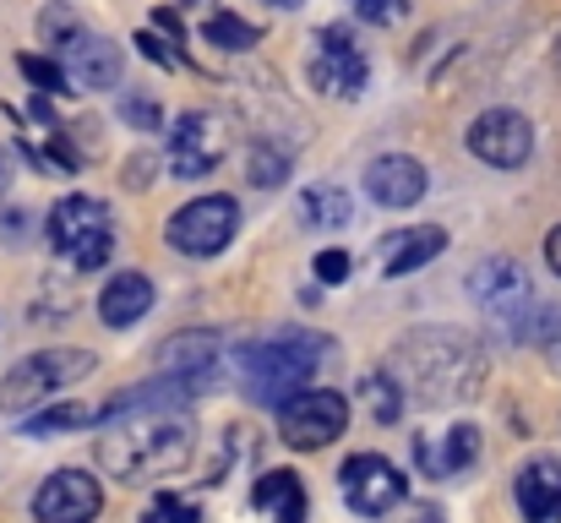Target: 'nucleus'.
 Here are the masks:
<instances>
[{
    "label": "nucleus",
    "instance_id": "obj_1",
    "mask_svg": "<svg viewBox=\"0 0 561 523\" xmlns=\"http://www.w3.org/2000/svg\"><path fill=\"white\" fill-rule=\"evenodd\" d=\"M99 469L121 486H153L181 475L196 453V425L186 420V409H131L115 414L104 425V436L93 442Z\"/></svg>",
    "mask_w": 561,
    "mask_h": 523
},
{
    "label": "nucleus",
    "instance_id": "obj_2",
    "mask_svg": "<svg viewBox=\"0 0 561 523\" xmlns=\"http://www.w3.org/2000/svg\"><path fill=\"white\" fill-rule=\"evenodd\" d=\"M387 376L398 387H409L431 409L469 403L485 387V349L474 344L463 328H420V333H403L392 344Z\"/></svg>",
    "mask_w": 561,
    "mask_h": 523
},
{
    "label": "nucleus",
    "instance_id": "obj_3",
    "mask_svg": "<svg viewBox=\"0 0 561 523\" xmlns=\"http://www.w3.org/2000/svg\"><path fill=\"white\" fill-rule=\"evenodd\" d=\"M328 354H333V339L306 333V328H278V333L251 339L234 360H240V382H245L251 403L278 409L289 393H300V387L322 371Z\"/></svg>",
    "mask_w": 561,
    "mask_h": 523
},
{
    "label": "nucleus",
    "instance_id": "obj_4",
    "mask_svg": "<svg viewBox=\"0 0 561 523\" xmlns=\"http://www.w3.org/2000/svg\"><path fill=\"white\" fill-rule=\"evenodd\" d=\"M49 246L77 273H99L115 257V224L99 196H60L49 207Z\"/></svg>",
    "mask_w": 561,
    "mask_h": 523
},
{
    "label": "nucleus",
    "instance_id": "obj_5",
    "mask_svg": "<svg viewBox=\"0 0 561 523\" xmlns=\"http://www.w3.org/2000/svg\"><path fill=\"white\" fill-rule=\"evenodd\" d=\"M93 349H38L27 360H16L5 376H0V414H22L66 387H77L88 371H93Z\"/></svg>",
    "mask_w": 561,
    "mask_h": 523
},
{
    "label": "nucleus",
    "instance_id": "obj_6",
    "mask_svg": "<svg viewBox=\"0 0 561 523\" xmlns=\"http://www.w3.org/2000/svg\"><path fill=\"white\" fill-rule=\"evenodd\" d=\"M469 295L474 306L485 311V322L502 333V339H529V322H535V289H529V273L513 262V257H485L474 273H469Z\"/></svg>",
    "mask_w": 561,
    "mask_h": 523
},
{
    "label": "nucleus",
    "instance_id": "obj_7",
    "mask_svg": "<svg viewBox=\"0 0 561 523\" xmlns=\"http://www.w3.org/2000/svg\"><path fill=\"white\" fill-rule=\"evenodd\" d=\"M350 425V398L333 387H300L278 403V436L295 453H317L328 442H339Z\"/></svg>",
    "mask_w": 561,
    "mask_h": 523
},
{
    "label": "nucleus",
    "instance_id": "obj_8",
    "mask_svg": "<svg viewBox=\"0 0 561 523\" xmlns=\"http://www.w3.org/2000/svg\"><path fill=\"white\" fill-rule=\"evenodd\" d=\"M224 154H229V132L213 115H202V110H186L170 126V137H164L170 180H202V174H213L224 164Z\"/></svg>",
    "mask_w": 561,
    "mask_h": 523
},
{
    "label": "nucleus",
    "instance_id": "obj_9",
    "mask_svg": "<svg viewBox=\"0 0 561 523\" xmlns=\"http://www.w3.org/2000/svg\"><path fill=\"white\" fill-rule=\"evenodd\" d=\"M311 82L322 93H339V99H360L366 82H371V60L355 38V27L333 22L317 33V60H311Z\"/></svg>",
    "mask_w": 561,
    "mask_h": 523
},
{
    "label": "nucleus",
    "instance_id": "obj_10",
    "mask_svg": "<svg viewBox=\"0 0 561 523\" xmlns=\"http://www.w3.org/2000/svg\"><path fill=\"white\" fill-rule=\"evenodd\" d=\"M240 229V202L234 196H196L170 218V246L186 257H218Z\"/></svg>",
    "mask_w": 561,
    "mask_h": 523
},
{
    "label": "nucleus",
    "instance_id": "obj_11",
    "mask_svg": "<svg viewBox=\"0 0 561 523\" xmlns=\"http://www.w3.org/2000/svg\"><path fill=\"white\" fill-rule=\"evenodd\" d=\"M339 486H344V502H350L360 519L392 513V508L403 502V491H409V480L398 475V464H387L381 453H355V458H344Z\"/></svg>",
    "mask_w": 561,
    "mask_h": 523
},
{
    "label": "nucleus",
    "instance_id": "obj_12",
    "mask_svg": "<svg viewBox=\"0 0 561 523\" xmlns=\"http://www.w3.org/2000/svg\"><path fill=\"white\" fill-rule=\"evenodd\" d=\"M463 137H469V154L485 159L491 170H518L535 154V126L518 110H485V115H474V126Z\"/></svg>",
    "mask_w": 561,
    "mask_h": 523
},
{
    "label": "nucleus",
    "instance_id": "obj_13",
    "mask_svg": "<svg viewBox=\"0 0 561 523\" xmlns=\"http://www.w3.org/2000/svg\"><path fill=\"white\" fill-rule=\"evenodd\" d=\"M99 513H104V491L82 469H55L33 497V519L38 523H93Z\"/></svg>",
    "mask_w": 561,
    "mask_h": 523
},
{
    "label": "nucleus",
    "instance_id": "obj_14",
    "mask_svg": "<svg viewBox=\"0 0 561 523\" xmlns=\"http://www.w3.org/2000/svg\"><path fill=\"white\" fill-rule=\"evenodd\" d=\"M60 60V77L66 82H77V88H88V93H99V88H115L121 82V66H126V55H121V44L115 38H104V33H77L66 49H55Z\"/></svg>",
    "mask_w": 561,
    "mask_h": 523
},
{
    "label": "nucleus",
    "instance_id": "obj_15",
    "mask_svg": "<svg viewBox=\"0 0 561 523\" xmlns=\"http://www.w3.org/2000/svg\"><path fill=\"white\" fill-rule=\"evenodd\" d=\"M218 333H175V339H164L159 354H153V365H159V376H170V382H191L196 393L202 387H213V376H218Z\"/></svg>",
    "mask_w": 561,
    "mask_h": 523
},
{
    "label": "nucleus",
    "instance_id": "obj_16",
    "mask_svg": "<svg viewBox=\"0 0 561 523\" xmlns=\"http://www.w3.org/2000/svg\"><path fill=\"white\" fill-rule=\"evenodd\" d=\"M447 251V229L436 224H414V229H392L376 240V268L387 278H403V273H420L425 262H436Z\"/></svg>",
    "mask_w": 561,
    "mask_h": 523
},
{
    "label": "nucleus",
    "instance_id": "obj_17",
    "mask_svg": "<svg viewBox=\"0 0 561 523\" xmlns=\"http://www.w3.org/2000/svg\"><path fill=\"white\" fill-rule=\"evenodd\" d=\"M425 185H431V174L409 154H387L366 170V191H371L376 207H414L425 196Z\"/></svg>",
    "mask_w": 561,
    "mask_h": 523
},
{
    "label": "nucleus",
    "instance_id": "obj_18",
    "mask_svg": "<svg viewBox=\"0 0 561 523\" xmlns=\"http://www.w3.org/2000/svg\"><path fill=\"white\" fill-rule=\"evenodd\" d=\"M518 513L529 523H561V458H535L513 480Z\"/></svg>",
    "mask_w": 561,
    "mask_h": 523
},
{
    "label": "nucleus",
    "instance_id": "obj_19",
    "mask_svg": "<svg viewBox=\"0 0 561 523\" xmlns=\"http://www.w3.org/2000/svg\"><path fill=\"white\" fill-rule=\"evenodd\" d=\"M153 311V284L142 273H115L99 295V322L104 328H137Z\"/></svg>",
    "mask_w": 561,
    "mask_h": 523
},
{
    "label": "nucleus",
    "instance_id": "obj_20",
    "mask_svg": "<svg viewBox=\"0 0 561 523\" xmlns=\"http://www.w3.org/2000/svg\"><path fill=\"white\" fill-rule=\"evenodd\" d=\"M251 508L267 513L273 523H306L311 497H306V486H300L295 469H267V475L256 480V491H251Z\"/></svg>",
    "mask_w": 561,
    "mask_h": 523
},
{
    "label": "nucleus",
    "instance_id": "obj_21",
    "mask_svg": "<svg viewBox=\"0 0 561 523\" xmlns=\"http://www.w3.org/2000/svg\"><path fill=\"white\" fill-rule=\"evenodd\" d=\"M474 458H480V425H453L442 453H431V447L414 436V464H420L431 480H453V475L474 469Z\"/></svg>",
    "mask_w": 561,
    "mask_h": 523
},
{
    "label": "nucleus",
    "instance_id": "obj_22",
    "mask_svg": "<svg viewBox=\"0 0 561 523\" xmlns=\"http://www.w3.org/2000/svg\"><path fill=\"white\" fill-rule=\"evenodd\" d=\"M355 218V202L344 185H306L300 191V224L306 229H344Z\"/></svg>",
    "mask_w": 561,
    "mask_h": 523
},
{
    "label": "nucleus",
    "instance_id": "obj_23",
    "mask_svg": "<svg viewBox=\"0 0 561 523\" xmlns=\"http://www.w3.org/2000/svg\"><path fill=\"white\" fill-rule=\"evenodd\" d=\"M360 393H366V409H371L376 425H398V420H403V409H409L403 387H398L387 371H371V376L360 382Z\"/></svg>",
    "mask_w": 561,
    "mask_h": 523
},
{
    "label": "nucleus",
    "instance_id": "obj_24",
    "mask_svg": "<svg viewBox=\"0 0 561 523\" xmlns=\"http://www.w3.org/2000/svg\"><path fill=\"white\" fill-rule=\"evenodd\" d=\"M99 414L88 409V403H55V409H38V414H27L22 420V436H60V431H82V425H93Z\"/></svg>",
    "mask_w": 561,
    "mask_h": 523
},
{
    "label": "nucleus",
    "instance_id": "obj_25",
    "mask_svg": "<svg viewBox=\"0 0 561 523\" xmlns=\"http://www.w3.org/2000/svg\"><path fill=\"white\" fill-rule=\"evenodd\" d=\"M77 33H88V22H82L66 0H55V5H44V11H38V38H44L49 49H66Z\"/></svg>",
    "mask_w": 561,
    "mask_h": 523
},
{
    "label": "nucleus",
    "instance_id": "obj_26",
    "mask_svg": "<svg viewBox=\"0 0 561 523\" xmlns=\"http://www.w3.org/2000/svg\"><path fill=\"white\" fill-rule=\"evenodd\" d=\"M202 38H207V44H218V49H229V55H240V49H251V44H256V27H251L245 16L218 11V16H207V22H202Z\"/></svg>",
    "mask_w": 561,
    "mask_h": 523
},
{
    "label": "nucleus",
    "instance_id": "obj_27",
    "mask_svg": "<svg viewBox=\"0 0 561 523\" xmlns=\"http://www.w3.org/2000/svg\"><path fill=\"white\" fill-rule=\"evenodd\" d=\"M529 339H535V349L546 354V365L561 376V306H535Z\"/></svg>",
    "mask_w": 561,
    "mask_h": 523
},
{
    "label": "nucleus",
    "instance_id": "obj_28",
    "mask_svg": "<svg viewBox=\"0 0 561 523\" xmlns=\"http://www.w3.org/2000/svg\"><path fill=\"white\" fill-rule=\"evenodd\" d=\"M245 174H251V185L273 191V185L289 174V154H284V148H267V143H251V154H245Z\"/></svg>",
    "mask_w": 561,
    "mask_h": 523
},
{
    "label": "nucleus",
    "instance_id": "obj_29",
    "mask_svg": "<svg viewBox=\"0 0 561 523\" xmlns=\"http://www.w3.org/2000/svg\"><path fill=\"white\" fill-rule=\"evenodd\" d=\"M115 115H121L131 132H164V110H159V99H148V93H121Z\"/></svg>",
    "mask_w": 561,
    "mask_h": 523
},
{
    "label": "nucleus",
    "instance_id": "obj_30",
    "mask_svg": "<svg viewBox=\"0 0 561 523\" xmlns=\"http://www.w3.org/2000/svg\"><path fill=\"white\" fill-rule=\"evenodd\" d=\"M16 71H22L27 82H38L44 93H66V77H60V66H55V60H38V55H16Z\"/></svg>",
    "mask_w": 561,
    "mask_h": 523
},
{
    "label": "nucleus",
    "instance_id": "obj_31",
    "mask_svg": "<svg viewBox=\"0 0 561 523\" xmlns=\"http://www.w3.org/2000/svg\"><path fill=\"white\" fill-rule=\"evenodd\" d=\"M27 240H33V213L0 207V246H27Z\"/></svg>",
    "mask_w": 561,
    "mask_h": 523
},
{
    "label": "nucleus",
    "instance_id": "obj_32",
    "mask_svg": "<svg viewBox=\"0 0 561 523\" xmlns=\"http://www.w3.org/2000/svg\"><path fill=\"white\" fill-rule=\"evenodd\" d=\"M142 523H202V519L191 513L181 497H159V502H153V508L142 513Z\"/></svg>",
    "mask_w": 561,
    "mask_h": 523
},
{
    "label": "nucleus",
    "instance_id": "obj_33",
    "mask_svg": "<svg viewBox=\"0 0 561 523\" xmlns=\"http://www.w3.org/2000/svg\"><path fill=\"white\" fill-rule=\"evenodd\" d=\"M350 262H355L350 251H322V257H317V278H322V284H344V278H350Z\"/></svg>",
    "mask_w": 561,
    "mask_h": 523
},
{
    "label": "nucleus",
    "instance_id": "obj_34",
    "mask_svg": "<svg viewBox=\"0 0 561 523\" xmlns=\"http://www.w3.org/2000/svg\"><path fill=\"white\" fill-rule=\"evenodd\" d=\"M355 11H360L366 22H387V16L403 11V0H355Z\"/></svg>",
    "mask_w": 561,
    "mask_h": 523
},
{
    "label": "nucleus",
    "instance_id": "obj_35",
    "mask_svg": "<svg viewBox=\"0 0 561 523\" xmlns=\"http://www.w3.org/2000/svg\"><path fill=\"white\" fill-rule=\"evenodd\" d=\"M137 44H142V55H148V60H159V66H175V49H170V44H159L153 33H137Z\"/></svg>",
    "mask_w": 561,
    "mask_h": 523
},
{
    "label": "nucleus",
    "instance_id": "obj_36",
    "mask_svg": "<svg viewBox=\"0 0 561 523\" xmlns=\"http://www.w3.org/2000/svg\"><path fill=\"white\" fill-rule=\"evenodd\" d=\"M546 262H551V273L561 278V224L551 229V235H546Z\"/></svg>",
    "mask_w": 561,
    "mask_h": 523
},
{
    "label": "nucleus",
    "instance_id": "obj_37",
    "mask_svg": "<svg viewBox=\"0 0 561 523\" xmlns=\"http://www.w3.org/2000/svg\"><path fill=\"white\" fill-rule=\"evenodd\" d=\"M11 180H16V170H11V154H5V148H0V196H5V191H11Z\"/></svg>",
    "mask_w": 561,
    "mask_h": 523
},
{
    "label": "nucleus",
    "instance_id": "obj_38",
    "mask_svg": "<svg viewBox=\"0 0 561 523\" xmlns=\"http://www.w3.org/2000/svg\"><path fill=\"white\" fill-rule=\"evenodd\" d=\"M414 523H442V508H420V513H414Z\"/></svg>",
    "mask_w": 561,
    "mask_h": 523
},
{
    "label": "nucleus",
    "instance_id": "obj_39",
    "mask_svg": "<svg viewBox=\"0 0 561 523\" xmlns=\"http://www.w3.org/2000/svg\"><path fill=\"white\" fill-rule=\"evenodd\" d=\"M267 5H273V11H300L306 0H267Z\"/></svg>",
    "mask_w": 561,
    "mask_h": 523
},
{
    "label": "nucleus",
    "instance_id": "obj_40",
    "mask_svg": "<svg viewBox=\"0 0 561 523\" xmlns=\"http://www.w3.org/2000/svg\"><path fill=\"white\" fill-rule=\"evenodd\" d=\"M186 5H202V0H186Z\"/></svg>",
    "mask_w": 561,
    "mask_h": 523
},
{
    "label": "nucleus",
    "instance_id": "obj_41",
    "mask_svg": "<svg viewBox=\"0 0 561 523\" xmlns=\"http://www.w3.org/2000/svg\"><path fill=\"white\" fill-rule=\"evenodd\" d=\"M557 60H561V55H557Z\"/></svg>",
    "mask_w": 561,
    "mask_h": 523
}]
</instances>
